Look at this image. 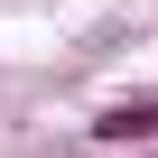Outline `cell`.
<instances>
[{
    "mask_svg": "<svg viewBox=\"0 0 158 158\" xmlns=\"http://www.w3.org/2000/svg\"><path fill=\"white\" fill-rule=\"evenodd\" d=\"M93 139H102V149H158V93L102 102V112H93Z\"/></svg>",
    "mask_w": 158,
    "mask_h": 158,
    "instance_id": "1",
    "label": "cell"
},
{
    "mask_svg": "<svg viewBox=\"0 0 158 158\" xmlns=\"http://www.w3.org/2000/svg\"><path fill=\"white\" fill-rule=\"evenodd\" d=\"M139 158H158V149H139Z\"/></svg>",
    "mask_w": 158,
    "mask_h": 158,
    "instance_id": "2",
    "label": "cell"
}]
</instances>
